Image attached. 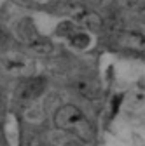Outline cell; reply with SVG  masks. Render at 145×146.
<instances>
[{"label":"cell","mask_w":145,"mask_h":146,"mask_svg":"<svg viewBox=\"0 0 145 146\" xmlns=\"http://www.w3.org/2000/svg\"><path fill=\"white\" fill-rule=\"evenodd\" d=\"M44 87H46V84L42 78H32V80L25 82L17 92H19L21 99H35L44 90Z\"/></svg>","instance_id":"cell-2"},{"label":"cell","mask_w":145,"mask_h":146,"mask_svg":"<svg viewBox=\"0 0 145 146\" xmlns=\"http://www.w3.org/2000/svg\"><path fill=\"white\" fill-rule=\"evenodd\" d=\"M54 123L60 131L72 132L82 141H89L93 137V129L89 120L84 117V113L74 104H65L61 106L56 115H54Z\"/></svg>","instance_id":"cell-1"},{"label":"cell","mask_w":145,"mask_h":146,"mask_svg":"<svg viewBox=\"0 0 145 146\" xmlns=\"http://www.w3.org/2000/svg\"><path fill=\"white\" fill-rule=\"evenodd\" d=\"M84 2H86L87 5H100V4L105 2V0H84Z\"/></svg>","instance_id":"cell-6"},{"label":"cell","mask_w":145,"mask_h":146,"mask_svg":"<svg viewBox=\"0 0 145 146\" xmlns=\"http://www.w3.org/2000/svg\"><path fill=\"white\" fill-rule=\"evenodd\" d=\"M126 7L130 9H142L145 5V0H122Z\"/></svg>","instance_id":"cell-5"},{"label":"cell","mask_w":145,"mask_h":146,"mask_svg":"<svg viewBox=\"0 0 145 146\" xmlns=\"http://www.w3.org/2000/svg\"><path fill=\"white\" fill-rule=\"evenodd\" d=\"M119 42L128 49H145V40L135 33H122L119 36Z\"/></svg>","instance_id":"cell-3"},{"label":"cell","mask_w":145,"mask_h":146,"mask_svg":"<svg viewBox=\"0 0 145 146\" xmlns=\"http://www.w3.org/2000/svg\"><path fill=\"white\" fill-rule=\"evenodd\" d=\"M0 104H2V90H0Z\"/></svg>","instance_id":"cell-7"},{"label":"cell","mask_w":145,"mask_h":146,"mask_svg":"<svg viewBox=\"0 0 145 146\" xmlns=\"http://www.w3.org/2000/svg\"><path fill=\"white\" fill-rule=\"evenodd\" d=\"M77 90L81 92V96H84V98H96L98 96V87H96V84L95 82H91V80H79L77 82Z\"/></svg>","instance_id":"cell-4"}]
</instances>
